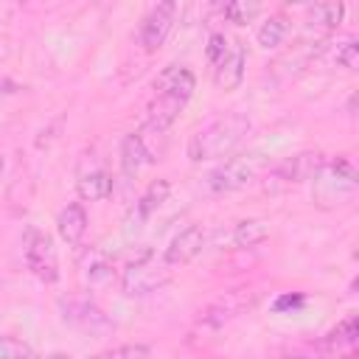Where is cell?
<instances>
[{"label": "cell", "instance_id": "16", "mask_svg": "<svg viewBox=\"0 0 359 359\" xmlns=\"http://www.w3.org/2000/svg\"><path fill=\"white\" fill-rule=\"evenodd\" d=\"M342 17H345V3H317L306 8V25L323 36L337 31Z\"/></svg>", "mask_w": 359, "mask_h": 359}, {"label": "cell", "instance_id": "10", "mask_svg": "<svg viewBox=\"0 0 359 359\" xmlns=\"http://www.w3.org/2000/svg\"><path fill=\"white\" fill-rule=\"evenodd\" d=\"M205 244H208V227H202V224H188L185 230H180V233L168 241V247L163 250V261H165L168 266H182V264L194 261V258L205 250Z\"/></svg>", "mask_w": 359, "mask_h": 359}, {"label": "cell", "instance_id": "5", "mask_svg": "<svg viewBox=\"0 0 359 359\" xmlns=\"http://www.w3.org/2000/svg\"><path fill=\"white\" fill-rule=\"evenodd\" d=\"M168 280H171V266L163 258L143 252L123 269L121 286L126 294H149V292H157L160 286H165Z\"/></svg>", "mask_w": 359, "mask_h": 359}, {"label": "cell", "instance_id": "4", "mask_svg": "<svg viewBox=\"0 0 359 359\" xmlns=\"http://www.w3.org/2000/svg\"><path fill=\"white\" fill-rule=\"evenodd\" d=\"M261 292L255 286H236V289H227L222 292L216 300H210L202 314H199V323L208 325V328H222L227 325L230 320L241 317L244 311H250L255 303H258Z\"/></svg>", "mask_w": 359, "mask_h": 359}, {"label": "cell", "instance_id": "18", "mask_svg": "<svg viewBox=\"0 0 359 359\" xmlns=\"http://www.w3.org/2000/svg\"><path fill=\"white\" fill-rule=\"evenodd\" d=\"M146 163H151V151L146 146V140L137 135V132H129L123 140H121V165L126 174H135L140 171Z\"/></svg>", "mask_w": 359, "mask_h": 359}, {"label": "cell", "instance_id": "2", "mask_svg": "<svg viewBox=\"0 0 359 359\" xmlns=\"http://www.w3.org/2000/svg\"><path fill=\"white\" fill-rule=\"evenodd\" d=\"M311 199L320 208H339L348 205L359 191V171L348 154L331 157L323 163L317 177L311 180Z\"/></svg>", "mask_w": 359, "mask_h": 359}, {"label": "cell", "instance_id": "8", "mask_svg": "<svg viewBox=\"0 0 359 359\" xmlns=\"http://www.w3.org/2000/svg\"><path fill=\"white\" fill-rule=\"evenodd\" d=\"M194 90H196V76L185 65H168L154 79V95L157 98H171V101L182 104V107L188 104Z\"/></svg>", "mask_w": 359, "mask_h": 359}, {"label": "cell", "instance_id": "1", "mask_svg": "<svg viewBox=\"0 0 359 359\" xmlns=\"http://www.w3.org/2000/svg\"><path fill=\"white\" fill-rule=\"evenodd\" d=\"M250 132V118L230 112L208 126L196 129L188 140V160L191 163H205V160H224Z\"/></svg>", "mask_w": 359, "mask_h": 359}, {"label": "cell", "instance_id": "22", "mask_svg": "<svg viewBox=\"0 0 359 359\" xmlns=\"http://www.w3.org/2000/svg\"><path fill=\"white\" fill-rule=\"evenodd\" d=\"M151 356V348L146 342H123V345H115L109 351H101L90 359H149Z\"/></svg>", "mask_w": 359, "mask_h": 359}, {"label": "cell", "instance_id": "19", "mask_svg": "<svg viewBox=\"0 0 359 359\" xmlns=\"http://www.w3.org/2000/svg\"><path fill=\"white\" fill-rule=\"evenodd\" d=\"M286 34H289V22H286V17H280V14H269V17L258 25L255 39H258V45H261L264 50H275V48L283 45Z\"/></svg>", "mask_w": 359, "mask_h": 359}, {"label": "cell", "instance_id": "26", "mask_svg": "<svg viewBox=\"0 0 359 359\" xmlns=\"http://www.w3.org/2000/svg\"><path fill=\"white\" fill-rule=\"evenodd\" d=\"M278 359H334V356H306V353H283Z\"/></svg>", "mask_w": 359, "mask_h": 359}, {"label": "cell", "instance_id": "13", "mask_svg": "<svg viewBox=\"0 0 359 359\" xmlns=\"http://www.w3.org/2000/svg\"><path fill=\"white\" fill-rule=\"evenodd\" d=\"M56 230H59L62 241L76 247L87 233V210H84V205L81 202H67L56 216Z\"/></svg>", "mask_w": 359, "mask_h": 359}, {"label": "cell", "instance_id": "6", "mask_svg": "<svg viewBox=\"0 0 359 359\" xmlns=\"http://www.w3.org/2000/svg\"><path fill=\"white\" fill-rule=\"evenodd\" d=\"M22 255L28 269L45 280V283H56L59 280V261H56V247L53 238L36 227H28L22 236Z\"/></svg>", "mask_w": 359, "mask_h": 359}, {"label": "cell", "instance_id": "3", "mask_svg": "<svg viewBox=\"0 0 359 359\" xmlns=\"http://www.w3.org/2000/svg\"><path fill=\"white\" fill-rule=\"evenodd\" d=\"M261 168H264V157H261V154H233V157L222 160V163L208 174V188H210L213 194L238 191V188H244L247 182H252Z\"/></svg>", "mask_w": 359, "mask_h": 359}, {"label": "cell", "instance_id": "17", "mask_svg": "<svg viewBox=\"0 0 359 359\" xmlns=\"http://www.w3.org/2000/svg\"><path fill=\"white\" fill-rule=\"evenodd\" d=\"M112 188H115V180H112V174L107 168H90L76 182V191H79V196L84 202H101V199H107L112 194Z\"/></svg>", "mask_w": 359, "mask_h": 359}, {"label": "cell", "instance_id": "21", "mask_svg": "<svg viewBox=\"0 0 359 359\" xmlns=\"http://www.w3.org/2000/svg\"><path fill=\"white\" fill-rule=\"evenodd\" d=\"M219 11H222V17H224L227 22L247 25V22H252V20L258 17L261 6H258V3H252V0H233V3H224Z\"/></svg>", "mask_w": 359, "mask_h": 359}, {"label": "cell", "instance_id": "12", "mask_svg": "<svg viewBox=\"0 0 359 359\" xmlns=\"http://www.w3.org/2000/svg\"><path fill=\"white\" fill-rule=\"evenodd\" d=\"M356 337H359L356 317L348 314L345 320H339V323L323 337L320 348H323L328 356H334V359H342V356L351 359V356H353V348H356Z\"/></svg>", "mask_w": 359, "mask_h": 359}, {"label": "cell", "instance_id": "24", "mask_svg": "<svg viewBox=\"0 0 359 359\" xmlns=\"http://www.w3.org/2000/svg\"><path fill=\"white\" fill-rule=\"evenodd\" d=\"M0 359H45V356H39L31 345L14 337H0Z\"/></svg>", "mask_w": 359, "mask_h": 359}, {"label": "cell", "instance_id": "14", "mask_svg": "<svg viewBox=\"0 0 359 359\" xmlns=\"http://www.w3.org/2000/svg\"><path fill=\"white\" fill-rule=\"evenodd\" d=\"M180 112H182V104H177V101H171V98H151L149 101V107H146V121H143V126L149 129V132H154V135H165L171 126H174V121L180 118Z\"/></svg>", "mask_w": 359, "mask_h": 359}, {"label": "cell", "instance_id": "11", "mask_svg": "<svg viewBox=\"0 0 359 359\" xmlns=\"http://www.w3.org/2000/svg\"><path fill=\"white\" fill-rule=\"evenodd\" d=\"M244 73H247V50L241 42H230L224 59L213 67V79H216V87L219 90H236L241 81H244Z\"/></svg>", "mask_w": 359, "mask_h": 359}, {"label": "cell", "instance_id": "7", "mask_svg": "<svg viewBox=\"0 0 359 359\" xmlns=\"http://www.w3.org/2000/svg\"><path fill=\"white\" fill-rule=\"evenodd\" d=\"M174 17H177V3H157L137 28V42L146 53H154L163 48V42L168 39L171 28H174Z\"/></svg>", "mask_w": 359, "mask_h": 359}, {"label": "cell", "instance_id": "23", "mask_svg": "<svg viewBox=\"0 0 359 359\" xmlns=\"http://www.w3.org/2000/svg\"><path fill=\"white\" fill-rule=\"evenodd\" d=\"M334 59H337L339 67H345V70H356V65H359V42H356V36H345L342 42H337V48H334Z\"/></svg>", "mask_w": 359, "mask_h": 359}, {"label": "cell", "instance_id": "25", "mask_svg": "<svg viewBox=\"0 0 359 359\" xmlns=\"http://www.w3.org/2000/svg\"><path fill=\"white\" fill-rule=\"evenodd\" d=\"M227 48H230V39L224 36V34H210L208 36V45H205V59L210 62V67H216L222 59H224V53H227Z\"/></svg>", "mask_w": 359, "mask_h": 359}, {"label": "cell", "instance_id": "20", "mask_svg": "<svg viewBox=\"0 0 359 359\" xmlns=\"http://www.w3.org/2000/svg\"><path fill=\"white\" fill-rule=\"evenodd\" d=\"M168 191H171V182H168V180H154V182L143 191V196L137 199V205H135V219H137V222L149 219V216L168 199Z\"/></svg>", "mask_w": 359, "mask_h": 359}, {"label": "cell", "instance_id": "15", "mask_svg": "<svg viewBox=\"0 0 359 359\" xmlns=\"http://www.w3.org/2000/svg\"><path fill=\"white\" fill-rule=\"evenodd\" d=\"M269 238V224L264 219H241L233 224L227 241L233 250H252Z\"/></svg>", "mask_w": 359, "mask_h": 359}, {"label": "cell", "instance_id": "9", "mask_svg": "<svg viewBox=\"0 0 359 359\" xmlns=\"http://www.w3.org/2000/svg\"><path fill=\"white\" fill-rule=\"evenodd\" d=\"M325 160L328 157L323 151H297V154L283 157L280 163H275L269 168V174L280 182H311Z\"/></svg>", "mask_w": 359, "mask_h": 359}]
</instances>
